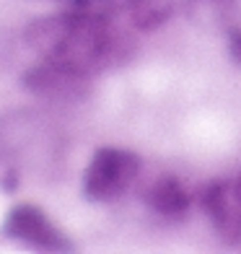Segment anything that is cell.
Masks as SVG:
<instances>
[{
  "label": "cell",
  "mask_w": 241,
  "mask_h": 254,
  "mask_svg": "<svg viewBox=\"0 0 241 254\" xmlns=\"http://www.w3.org/2000/svg\"><path fill=\"white\" fill-rule=\"evenodd\" d=\"M70 10H78V13L86 16H96V18H109L112 13L124 8H132L135 0H65Z\"/></svg>",
  "instance_id": "7"
},
{
  "label": "cell",
  "mask_w": 241,
  "mask_h": 254,
  "mask_svg": "<svg viewBox=\"0 0 241 254\" xmlns=\"http://www.w3.org/2000/svg\"><path fill=\"white\" fill-rule=\"evenodd\" d=\"M83 83V73L70 70V67L55 65L42 60V65L31 67L24 75V86L34 94H44V96H62V94H75Z\"/></svg>",
  "instance_id": "5"
},
{
  "label": "cell",
  "mask_w": 241,
  "mask_h": 254,
  "mask_svg": "<svg viewBox=\"0 0 241 254\" xmlns=\"http://www.w3.org/2000/svg\"><path fill=\"white\" fill-rule=\"evenodd\" d=\"M3 234L8 239L24 241V244H31L44 252H70L73 249V244L65 239V234L37 205H16L3 221Z\"/></svg>",
  "instance_id": "3"
},
{
  "label": "cell",
  "mask_w": 241,
  "mask_h": 254,
  "mask_svg": "<svg viewBox=\"0 0 241 254\" xmlns=\"http://www.w3.org/2000/svg\"><path fill=\"white\" fill-rule=\"evenodd\" d=\"M140 171L135 153L122 148H99L83 174V197L91 202H112L130 190Z\"/></svg>",
  "instance_id": "2"
},
{
  "label": "cell",
  "mask_w": 241,
  "mask_h": 254,
  "mask_svg": "<svg viewBox=\"0 0 241 254\" xmlns=\"http://www.w3.org/2000/svg\"><path fill=\"white\" fill-rule=\"evenodd\" d=\"M16 187H18V174H16V171H8V174H5V182H3V190L13 192Z\"/></svg>",
  "instance_id": "9"
},
{
  "label": "cell",
  "mask_w": 241,
  "mask_h": 254,
  "mask_svg": "<svg viewBox=\"0 0 241 254\" xmlns=\"http://www.w3.org/2000/svg\"><path fill=\"white\" fill-rule=\"evenodd\" d=\"M24 42L42 60L88 75L112 57V31L107 18L67 8L65 13L39 18L26 26Z\"/></svg>",
  "instance_id": "1"
},
{
  "label": "cell",
  "mask_w": 241,
  "mask_h": 254,
  "mask_svg": "<svg viewBox=\"0 0 241 254\" xmlns=\"http://www.w3.org/2000/svg\"><path fill=\"white\" fill-rule=\"evenodd\" d=\"M145 202L161 215H179L189 207V194L177 179H161L145 194Z\"/></svg>",
  "instance_id": "6"
},
{
  "label": "cell",
  "mask_w": 241,
  "mask_h": 254,
  "mask_svg": "<svg viewBox=\"0 0 241 254\" xmlns=\"http://www.w3.org/2000/svg\"><path fill=\"white\" fill-rule=\"evenodd\" d=\"M231 60L236 65H241V34H236V37L231 39Z\"/></svg>",
  "instance_id": "8"
},
{
  "label": "cell",
  "mask_w": 241,
  "mask_h": 254,
  "mask_svg": "<svg viewBox=\"0 0 241 254\" xmlns=\"http://www.w3.org/2000/svg\"><path fill=\"white\" fill-rule=\"evenodd\" d=\"M202 207L226 239H241V179L236 184H213L202 194Z\"/></svg>",
  "instance_id": "4"
}]
</instances>
